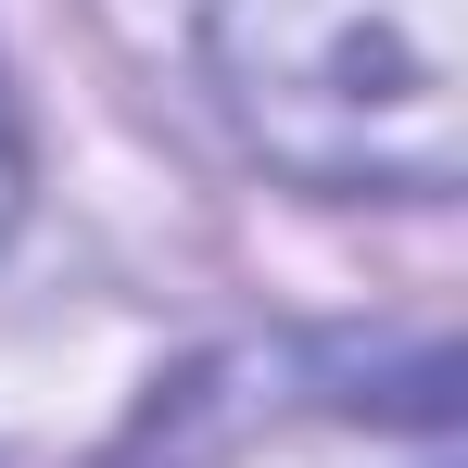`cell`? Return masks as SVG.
<instances>
[{
  "label": "cell",
  "mask_w": 468,
  "mask_h": 468,
  "mask_svg": "<svg viewBox=\"0 0 468 468\" xmlns=\"http://www.w3.org/2000/svg\"><path fill=\"white\" fill-rule=\"evenodd\" d=\"M240 140L304 190L443 203L468 165V0H203Z\"/></svg>",
  "instance_id": "6da1fadb"
},
{
  "label": "cell",
  "mask_w": 468,
  "mask_h": 468,
  "mask_svg": "<svg viewBox=\"0 0 468 468\" xmlns=\"http://www.w3.org/2000/svg\"><path fill=\"white\" fill-rule=\"evenodd\" d=\"M13 203H26V153H13V101H0V229H13Z\"/></svg>",
  "instance_id": "7a4b0ae2"
}]
</instances>
